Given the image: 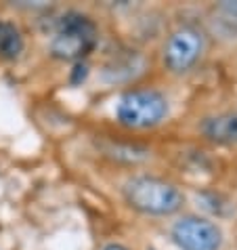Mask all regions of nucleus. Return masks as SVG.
Instances as JSON below:
<instances>
[{
  "instance_id": "1a4fd4ad",
  "label": "nucleus",
  "mask_w": 237,
  "mask_h": 250,
  "mask_svg": "<svg viewBox=\"0 0 237 250\" xmlns=\"http://www.w3.org/2000/svg\"><path fill=\"white\" fill-rule=\"evenodd\" d=\"M86 76H88V67H86V65H82V63H78V65L74 67V74H72V82H74V84H80V82L84 80Z\"/></svg>"
},
{
  "instance_id": "6e6552de",
  "label": "nucleus",
  "mask_w": 237,
  "mask_h": 250,
  "mask_svg": "<svg viewBox=\"0 0 237 250\" xmlns=\"http://www.w3.org/2000/svg\"><path fill=\"white\" fill-rule=\"evenodd\" d=\"M220 11L222 15H225L227 19H233V21H237V0H225V2H220Z\"/></svg>"
},
{
  "instance_id": "39448f33",
  "label": "nucleus",
  "mask_w": 237,
  "mask_h": 250,
  "mask_svg": "<svg viewBox=\"0 0 237 250\" xmlns=\"http://www.w3.org/2000/svg\"><path fill=\"white\" fill-rule=\"evenodd\" d=\"M204 51V36L195 27H180L166 42L164 61L172 72H187Z\"/></svg>"
},
{
  "instance_id": "f257e3e1",
  "label": "nucleus",
  "mask_w": 237,
  "mask_h": 250,
  "mask_svg": "<svg viewBox=\"0 0 237 250\" xmlns=\"http://www.w3.org/2000/svg\"><path fill=\"white\" fill-rule=\"evenodd\" d=\"M124 196L128 204L145 214H172L183 204V196L174 185L156 177H137L126 183Z\"/></svg>"
},
{
  "instance_id": "9d476101",
  "label": "nucleus",
  "mask_w": 237,
  "mask_h": 250,
  "mask_svg": "<svg viewBox=\"0 0 237 250\" xmlns=\"http://www.w3.org/2000/svg\"><path fill=\"white\" fill-rule=\"evenodd\" d=\"M103 250H126V248L120 246V244H109V246H105Z\"/></svg>"
},
{
  "instance_id": "0eeeda50",
  "label": "nucleus",
  "mask_w": 237,
  "mask_h": 250,
  "mask_svg": "<svg viewBox=\"0 0 237 250\" xmlns=\"http://www.w3.org/2000/svg\"><path fill=\"white\" fill-rule=\"evenodd\" d=\"M23 51V38L13 23L0 21V57L15 59Z\"/></svg>"
},
{
  "instance_id": "20e7f679",
  "label": "nucleus",
  "mask_w": 237,
  "mask_h": 250,
  "mask_svg": "<svg viewBox=\"0 0 237 250\" xmlns=\"http://www.w3.org/2000/svg\"><path fill=\"white\" fill-rule=\"evenodd\" d=\"M172 238L183 250H218L222 233L212 221L201 217H185L172 229Z\"/></svg>"
},
{
  "instance_id": "f03ea898",
  "label": "nucleus",
  "mask_w": 237,
  "mask_h": 250,
  "mask_svg": "<svg viewBox=\"0 0 237 250\" xmlns=\"http://www.w3.org/2000/svg\"><path fill=\"white\" fill-rule=\"evenodd\" d=\"M97 42V25L82 13H65L57 23L51 51L59 59H80L93 51Z\"/></svg>"
},
{
  "instance_id": "423d86ee",
  "label": "nucleus",
  "mask_w": 237,
  "mask_h": 250,
  "mask_svg": "<svg viewBox=\"0 0 237 250\" xmlns=\"http://www.w3.org/2000/svg\"><path fill=\"white\" fill-rule=\"evenodd\" d=\"M201 130L208 139L216 143H237V114L214 116L201 124Z\"/></svg>"
},
{
  "instance_id": "7ed1b4c3",
  "label": "nucleus",
  "mask_w": 237,
  "mask_h": 250,
  "mask_svg": "<svg viewBox=\"0 0 237 250\" xmlns=\"http://www.w3.org/2000/svg\"><path fill=\"white\" fill-rule=\"evenodd\" d=\"M168 114V101L158 91H130L120 97L116 105V116L124 126L149 128L159 124Z\"/></svg>"
}]
</instances>
